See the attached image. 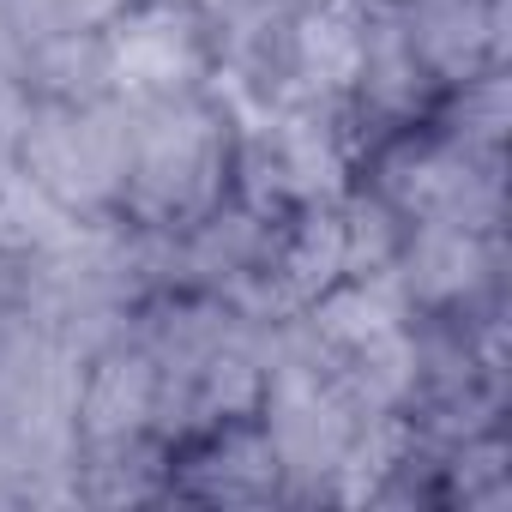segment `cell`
<instances>
[{"mask_svg": "<svg viewBox=\"0 0 512 512\" xmlns=\"http://www.w3.org/2000/svg\"><path fill=\"white\" fill-rule=\"evenodd\" d=\"M151 404H157V368L151 362H103L85 386L79 416L97 440H115V434L139 428L151 416Z\"/></svg>", "mask_w": 512, "mask_h": 512, "instance_id": "cell-1", "label": "cell"}]
</instances>
